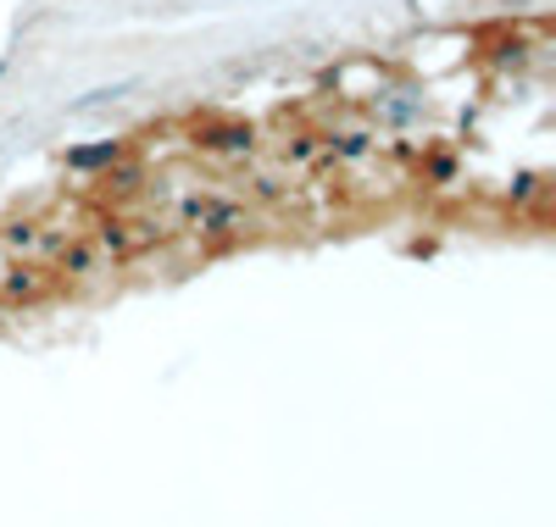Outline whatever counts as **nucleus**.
<instances>
[{
  "mask_svg": "<svg viewBox=\"0 0 556 527\" xmlns=\"http://www.w3.org/2000/svg\"><path fill=\"white\" fill-rule=\"evenodd\" d=\"M367 112H374L379 128L390 133H406L429 117V89L424 83H412V78H384L374 94H367Z\"/></svg>",
  "mask_w": 556,
  "mask_h": 527,
  "instance_id": "1",
  "label": "nucleus"
},
{
  "mask_svg": "<svg viewBox=\"0 0 556 527\" xmlns=\"http://www.w3.org/2000/svg\"><path fill=\"white\" fill-rule=\"evenodd\" d=\"M184 222L195 233H240L251 222V211L240 201H217V195H190L184 201Z\"/></svg>",
  "mask_w": 556,
  "mask_h": 527,
  "instance_id": "2",
  "label": "nucleus"
},
{
  "mask_svg": "<svg viewBox=\"0 0 556 527\" xmlns=\"http://www.w3.org/2000/svg\"><path fill=\"white\" fill-rule=\"evenodd\" d=\"M123 156H134V151H128V139L112 133V139H89V145H67V151H62V167L78 172V178H101V172L117 167Z\"/></svg>",
  "mask_w": 556,
  "mask_h": 527,
  "instance_id": "3",
  "label": "nucleus"
},
{
  "mask_svg": "<svg viewBox=\"0 0 556 527\" xmlns=\"http://www.w3.org/2000/svg\"><path fill=\"white\" fill-rule=\"evenodd\" d=\"M195 145L212 151V156H251L256 151V128L251 123H201Z\"/></svg>",
  "mask_w": 556,
  "mask_h": 527,
  "instance_id": "4",
  "label": "nucleus"
},
{
  "mask_svg": "<svg viewBox=\"0 0 556 527\" xmlns=\"http://www.w3.org/2000/svg\"><path fill=\"white\" fill-rule=\"evenodd\" d=\"M495 73H523L529 62H534V39L529 34H518V28H506V34H495L490 39V56H484Z\"/></svg>",
  "mask_w": 556,
  "mask_h": 527,
  "instance_id": "5",
  "label": "nucleus"
},
{
  "mask_svg": "<svg viewBox=\"0 0 556 527\" xmlns=\"http://www.w3.org/2000/svg\"><path fill=\"white\" fill-rule=\"evenodd\" d=\"M374 151L379 145H374V133H367V128H345V133L323 139V156H329V162H367Z\"/></svg>",
  "mask_w": 556,
  "mask_h": 527,
  "instance_id": "6",
  "label": "nucleus"
},
{
  "mask_svg": "<svg viewBox=\"0 0 556 527\" xmlns=\"http://www.w3.org/2000/svg\"><path fill=\"white\" fill-rule=\"evenodd\" d=\"M45 283H51L45 272H34V267H12V272H7V295H12V300H34Z\"/></svg>",
  "mask_w": 556,
  "mask_h": 527,
  "instance_id": "7",
  "label": "nucleus"
},
{
  "mask_svg": "<svg viewBox=\"0 0 556 527\" xmlns=\"http://www.w3.org/2000/svg\"><path fill=\"white\" fill-rule=\"evenodd\" d=\"M56 267H62V272H73V278H84L89 267H96V250L78 245V239H67V245H56Z\"/></svg>",
  "mask_w": 556,
  "mask_h": 527,
  "instance_id": "8",
  "label": "nucleus"
},
{
  "mask_svg": "<svg viewBox=\"0 0 556 527\" xmlns=\"http://www.w3.org/2000/svg\"><path fill=\"white\" fill-rule=\"evenodd\" d=\"M134 83H106V89H89V94H78L73 101V112H96V106H106V101H123Z\"/></svg>",
  "mask_w": 556,
  "mask_h": 527,
  "instance_id": "9",
  "label": "nucleus"
},
{
  "mask_svg": "<svg viewBox=\"0 0 556 527\" xmlns=\"http://www.w3.org/2000/svg\"><path fill=\"white\" fill-rule=\"evenodd\" d=\"M424 178H429V183H451V178H456V156H451V151H429V156H424Z\"/></svg>",
  "mask_w": 556,
  "mask_h": 527,
  "instance_id": "10",
  "label": "nucleus"
},
{
  "mask_svg": "<svg viewBox=\"0 0 556 527\" xmlns=\"http://www.w3.org/2000/svg\"><path fill=\"white\" fill-rule=\"evenodd\" d=\"M7 245L12 250H34L39 245V222H7Z\"/></svg>",
  "mask_w": 556,
  "mask_h": 527,
  "instance_id": "11",
  "label": "nucleus"
},
{
  "mask_svg": "<svg viewBox=\"0 0 556 527\" xmlns=\"http://www.w3.org/2000/svg\"><path fill=\"white\" fill-rule=\"evenodd\" d=\"M317 151H323V139H317V133H295V145H285L290 162H306V156H317Z\"/></svg>",
  "mask_w": 556,
  "mask_h": 527,
  "instance_id": "12",
  "label": "nucleus"
},
{
  "mask_svg": "<svg viewBox=\"0 0 556 527\" xmlns=\"http://www.w3.org/2000/svg\"><path fill=\"white\" fill-rule=\"evenodd\" d=\"M101 245H106V250H128V233H123V222H106V228H101Z\"/></svg>",
  "mask_w": 556,
  "mask_h": 527,
  "instance_id": "13",
  "label": "nucleus"
},
{
  "mask_svg": "<svg viewBox=\"0 0 556 527\" xmlns=\"http://www.w3.org/2000/svg\"><path fill=\"white\" fill-rule=\"evenodd\" d=\"M0 78H7V62H0Z\"/></svg>",
  "mask_w": 556,
  "mask_h": 527,
  "instance_id": "14",
  "label": "nucleus"
}]
</instances>
